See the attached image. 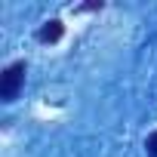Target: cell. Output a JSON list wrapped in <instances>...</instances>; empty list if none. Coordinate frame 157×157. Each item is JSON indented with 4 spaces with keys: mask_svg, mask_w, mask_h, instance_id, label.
<instances>
[{
    "mask_svg": "<svg viewBox=\"0 0 157 157\" xmlns=\"http://www.w3.org/2000/svg\"><path fill=\"white\" fill-rule=\"evenodd\" d=\"M25 62L19 59V62H13V65H6L3 71H0V99L3 102H16V96H19V90H22V83H25Z\"/></svg>",
    "mask_w": 157,
    "mask_h": 157,
    "instance_id": "1",
    "label": "cell"
},
{
    "mask_svg": "<svg viewBox=\"0 0 157 157\" xmlns=\"http://www.w3.org/2000/svg\"><path fill=\"white\" fill-rule=\"evenodd\" d=\"M62 34H65L62 19H49V22H43V25H40L37 40H40V43H56V40H62Z\"/></svg>",
    "mask_w": 157,
    "mask_h": 157,
    "instance_id": "2",
    "label": "cell"
},
{
    "mask_svg": "<svg viewBox=\"0 0 157 157\" xmlns=\"http://www.w3.org/2000/svg\"><path fill=\"white\" fill-rule=\"evenodd\" d=\"M145 151H148V157H157V132H151V136H148Z\"/></svg>",
    "mask_w": 157,
    "mask_h": 157,
    "instance_id": "3",
    "label": "cell"
}]
</instances>
